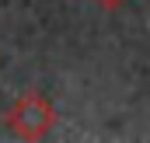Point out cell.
I'll list each match as a JSON object with an SVG mask.
<instances>
[{
    "label": "cell",
    "mask_w": 150,
    "mask_h": 143,
    "mask_svg": "<svg viewBox=\"0 0 150 143\" xmlns=\"http://www.w3.org/2000/svg\"><path fill=\"white\" fill-rule=\"evenodd\" d=\"M7 122H11V129L18 136L35 140V136H42L52 126V105L42 94H25V98H18V105L7 112Z\"/></svg>",
    "instance_id": "cell-1"
}]
</instances>
